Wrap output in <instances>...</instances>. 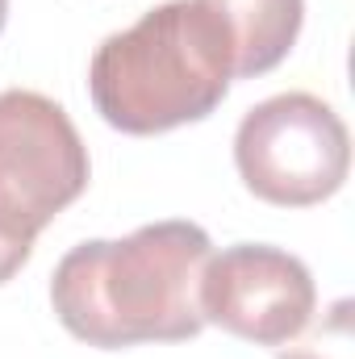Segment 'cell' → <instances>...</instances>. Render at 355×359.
I'll return each mask as SVG.
<instances>
[{
	"label": "cell",
	"instance_id": "1",
	"mask_svg": "<svg viewBox=\"0 0 355 359\" xmlns=\"http://www.w3.org/2000/svg\"><path fill=\"white\" fill-rule=\"evenodd\" d=\"M209 255V234L184 217L80 243L51 276L55 318L100 351L196 339L205 330L201 276Z\"/></svg>",
	"mask_w": 355,
	"mask_h": 359
},
{
	"label": "cell",
	"instance_id": "2",
	"mask_svg": "<svg viewBox=\"0 0 355 359\" xmlns=\"http://www.w3.org/2000/svg\"><path fill=\"white\" fill-rule=\"evenodd\" d=\"M234 42L205 0H168L109 34L88 63V96L105 126L151 138L205 121L230 92Z\"/></svg>",
	"mask_w": 355,
	"mask_h": 359
},
{
	"label": "cell",
	"instance_id": "3",
	"mask_svg": "<svg viewBox=\"0 0 355 359\" xmlns=\"http://www.w3.org/2000/svg\"><path fill=\"white\" fill-rule=\"evenodd\" d=\"M234 168L260 201L276 209H309L347 184L351 134L322 96L280 92L239 121Z\"/></svg>",
	"mask_w": 355,
	"mask_h": 359
},
{
	"label": "cell",
	"instance_id": "4",
	"mask_svg": "<svg viewBox=\"0 0 355 359\" xmlns=\"http://www.w3.org/2000/svg\"><path fill=\"white\" fill-rule=\"evenodd\" d=\"M88 147L67 109L42 92H0V230L38 243V234L84 196Z\"/></svg>",
	"mask_w": 355,
	"mask_h": 359
},
{
	"label": "cell",
	"instance_id": "5",
	"mask_svg": "<svg viewBox=\"0 0 355 359\" xmlns=\"http://www.w3.org/2000/svg\"><path fill=\"white\" fill-rule=\"evenodd\" d=\"M318 288L309 268L267 243H239L209 255L201 276L205 326L255 347H288L314 322Z\"/></svg>",
	"mask_w": 355,
	"mask_h": 359
},
{
	"label": "cell",
	"instance_id": "6",
	"mask_svg": "<svg viewBox=\"0 0 355 359\" xmlns=\"http://www.w3.org/2000/svg\"><path fill=\"white\" fill-rule=\"evenodd\" d=\"M230 29L234 80L267 76L288 59L301 38L305 0H205Z\"/></svg>",
	"mask_w": 355,
	"mask_h": 359
},
{
	"label": "cell",
	"instance_id": "7",
	"mask_svg": "<svg viewBox=\"0 0 355 359\" xmlns=\"http://www.w3.org/2000/svg\"><path fill=\"white\" fill-rule=\"evenodd\" d=\"M276 359H355V313L351 301H335L330 313L314 326V334H297L288 351H280Z\"/></svg>",
	"mask_w": 355,
	"mask_h": 359
},
{
	"label": "cell",
	"instance_id": "8",
	"mask_svg": "<svg viewBox=\"0 0 355 359\" xmlns=\"http://www.w3.org/2000/svg\"><path fill=\"white\" fill-rule=\"evenodd\" d=\"M29 255H34V243H21V238H13V234L0 230V284H8L17 271L25 268Z\"/></svg>",
	"mask_w": 355,
	"mask_h": 359
},
{
	"label": "cell",
	"instance_id": "9",
	"mask_svg": "<svg viewBox=\"0 0 355 359\" xmlns=\"http://www.w3.org/2000/svg\"><path fill=\"white\" fill-rule=\"evenodd\" d=\"M4 21H8V0H0V34H4Z\"/></svg>",
	"mask_w": 355,
	"mask_h": 359
}]
</instances>
